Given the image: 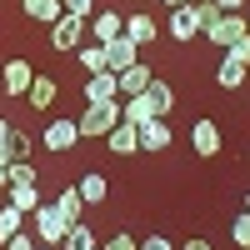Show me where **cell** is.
I'll list each match as a JSON object with an SVG mask.
<instances>
[{"instance_id":"obj_1","label":"cell","mask_w":250,"mask_h":250,"mask_svg":"<svg viewBox=\"0 0 250 250\" xmlns=\"http://www.w3.org/2000/svg\"><path fill=\"white\" fill-rule=\"evenodd\" d=\"M120 125V100H95V105H85L75 115V130H80V140H90V135H110Z\"/></svg>"},{"instance_id":"obj_2","label":"cell","mask_w":250,"mask_h":250,"mask_svg":"<svg viewBox=\"0 0 250 250\" xmlns=\"http://www.w3.org/2000/svg\"><path fill=\"white\" fill-rule=\"evenodd\" d=\"M30 220H35V240H40V245H60V240H65V230H70V220L60 215L50 200L40 205V210H35Z\"/></svg>"},{"instance_id":"obj_3","label":"cell","mask_w":250,"mask_h":250,"mask_svg":"<svg viewBox=\"0 0 250 250\" xmlns=\"http://www.w3.org/2000/svg\"><path fill=\"white\" fill-rule=\"evenodd\" d=\"M80 40H85V20H80V15H60L55 20V25H50V45L55 50H80Z\"/></svg>"},{"instance_id":"obj_4","label":"cell","mask_w":250,"mask_h":250,"mask_svg":"<svg viewBox=\"0 0 250 250\" xmlns=\"http://www.w3.org/2000/svg\"><path fill=\"white\" fill-rule=\"evenodd\" d=\"M30 80H35V65L15 55V60H5V70H0V90H5V95H25Z\"/></svg>"},{"instance_id":"obj_5","label":"cell","mask_w":250,"mask_h":250,"mask_svg":"<svg viewBox=\"0 0 250 250\" xmlns=\"http://www.w3.org/2000/svg\"><path fill=\"white\" fill-rule=\"evenodd\" d=\"M245 30H250V25H245V15H240V10H225V15L215 20V25L205 30V35H210L215 45H225V50H230V45H235V40H240Z\"/></svg>"},{"instance_id":"obj_6","label":"cell","mask_w":250,"mask_h":250,"mask_svg":"<svg viewBox=\"0 0 250 250\" xmlns=\"http://www.w3.org/2000/svg\"><path fill=\"white\" fill-rule=\"evenodd\" d=\"M135 60H140V45H135V40L130 35H115V40H105V70H125V65H135Z\"/></svg>"},{"instance_id":"obj_7","label":"cell","mask_w":250,"mask_h":250,"mask_svg":"<svg viewBox=\"0 0 250 250\" xmlns=\"http://www.w3.org/2000/svg\"><path fill=\"white\" fill-rule=\"evenodd\" d=\"M190 145H195V155H205V160L220 155V125L215 120H195L190 125Z\"/></svg>"},{"instance_id":"obj_8","label":"cell","mask_w":250,"mask_h":250,"mask_svg":"<svg viewBox=\"0 0 250 250\" xmlns=\"http://www.w3.org/2000/svg\"><path fill=\"white\" fill-rule=\"evenodd\" d=\"M105 145H110V155H135V150H140V125H130V120H120L115 130L105 135Z\"/></svg>"},{"instance_id":"obj_9","label":"cell","mask_w":250,"mask_h":250,"mask_svg":"<svg viewBox=\"0 0 250 250\" xmlns=\"http://www.w3.org/2000/svg\"><path fill=\"white\" fill-rule=\"evenodd\" d=\"M165 30H170V40H195V35H200V20H195V10H190V0L170 10V25H165Z\"/></svg>"},{"instance_id":"obj_10","label":"cell","mask_w":250,"mask_h":250,"mask_svg":"<svg viewBox=\"0 0 250 250\" xmlns=\"http://www.w3.org/2000/svg\"><path fill=\"white\" fill-rule=\"evenodd\" d=\"M115 35H125V20H120V10H95L90 15V40H115Z\"/></svg>"},{"instance_id":"obj_11","label":"cell","mask_w":250,"mask_h":250,"mask_svg":"<svg viewBox=\"0 0 250 250\" xmlns=\"http://www.w3.org/2000/svg\"><path fill=\"white\" fill-rule=\"evenodd\" d=\"M95 100H120V80H115V70H100V75L85 80V105H95Z\"/></svg>"},{"instance_id":"obj_12","label":"cell","mask_w":250,"mask_h":250,"mask_svg":"<svg viewBox=\"0 0 250 250\" xmlns=\"http://www.w3.org/2000/svg\"><path fill=\"white\" fill-rule=\"evenodd\" d=\"M170 125H165V120H145L140 125V150H150V155H160V150H170Z\"/></svg>"},{"instance_id":"obj_13","label":"cell","mask_w":250,"mask_h":250,"mask_svg":"<svg viewBox=\"0 0 250 250\" xmlns=\"http://www.w3.org/2000/svg\"><path fill=\"white\" fill-rule=\"evenodd\" d=\"M115 80H120V95H145L155 75H150V65H140V60H135V65H125Z\"/></svg>"},{"instance_id":"obj_14","label":"cell","mask_w":250,"mask_h":250,"mask_svg":"<svg viewBox=\"0 0 250 250\" xmlns=\"http://www.w3.org/2000/svg\"><path fill=\"white\" fill-rule=\"evenodd\" d=\"M40 140H45V150H70V145L80 140V130H75V120H50Z\"/></svg>"},{"instance_id":"obj_15","label":"cell","mask_w":250,"mask_h":250,"mask_svg":"<svg viewBox=\"0 0 250 250\" xmlns=\"http://www.w3.org/2000/svg\"><path fill=\"white\" fill-rule=\"evenodd\" d=\"M125 35H130L135 45H150V40L160 35V20L145 15V10H140V15H125Z\"/></svg>"},{"instance_id":"obj_16","label":"cell","mask_w":250,"mask_h":250,"mask_svg":"<svg viewBox=\"0 0 250 250\" xmlns=\"http://www.w3.org/2000/svg\"><path fill=\"white\" fill-rule=\"evenodd\" d=\"M55 95H60L55 75H35V80H30V90H25V100H30L35 110H50V105H55Z\"/></svg>"},{"instance_id":"obj_17","label":"cell","mask_w":250,"mask_h":250,"mask_svg":"<svg viewBox=\"0 0 250 250\" xmlns=\"http://www.w3.org/2000/svg\"><path fill=\"white\" fill-rule=\"evenodd\" d=\"M245 70H250L245 60H235L230 50H225V60H220V70H215V80H220V90H240V85H245Z\"/></svg>"},{"instance_id":"obj_18","label":"cell","mask_w":250,"mask_h":250,"mask_svg":"<svg viewBox=\"0 0 250 250\" xmlns=\"http://www.w3.org/2000/svg\"><path fill=\"white\" fill-rule=\"evenodd\" d=\"M120 120H130V125H145V120H160L155 105H150V95H125V105H120Z\"/></svg>"},{"instance_id":"obj_19","label":"cell","mask_w":250,"mask_h":250,"mask_svg":"<svg viewBox=\"0 0 250 250\" xmlns=\"http://www.w3.org/2000/svg\"><path fill=\"white\" fill-rule=\"evenodd\" d=\"M75 190H80V200H85V205H100V200L110 195V180L100 175V170H90V175H80V185H75Z\"/></svg>"},{"instance_id":"obj_20","label":"cell","mask_w":250,"mask_h":250,"mask_svg":"<svg viewBox=\"0 0 250 250\" xmlns=\"http://www.w3.org/2000/svg\"><path fill=\"white\" fill-rule=\"evenodd\" d=\"M5 200L15 205L20 215H35L40 205H45V200H40V190H35V185H10V190H5Z\"/></svg>"},{"instance_id":"obj_21","label":"cell","mask_w":250,"mask_h":250,"mask_svg":"<svg viewBox=\"0 0 250 250\" xmlns=\"http://www.w3.org/2000/svg\"><path fill=\"white\" fill-rule=\"evenodd\" d=\"M20 5H25V15L40 20V25H55V20L65 15V5H60V0H20Z\"/></svg>"},{"instance_id":"obj_22","label":"cell","mask_w":250,"mask_h":250,"mask_svg":"<svg viewBox=\"0 0 250 250\" xmlns=\"http://www.w3.org/2000/svg\"><path fill=\"white\" fill-rule=\"evenodd\" d=\"M60 245H65V250H95L100 240H95V230H90L85 220H75L70 230H65V240H60Z\"/></svg>"},{"instance_id":"obj_23","label":"cell","mask_w":250,"mask_h":250,"mask_svg":"<svg viewBox=\"0 0 250 250\" xmlns=\"http://www.w3.org/2000/svg\"><path fill=\"white\" fill-rule=\"evenodd\" d=\"M145 95H150V105H155V115H160V120L175 110V90L165 85V80H150V90H145Z\"/></svg>"},{"instance_id":"obj_24","label":"cell","mask_w":250,"mask_h":250,"mask_svg":"<svg viewBox=\"0 0 250 250\" xmlns=\"http://www.w3.org/2000/svg\"><path fill=\"white\" fill-rule=\"evenodd\" d=\"M50 205H55V210H60V215H65V220L75 225V220H80V205H85V200H80V190H75V185H65V190H60Z\"/></svg>"},{"instance_id":"obj_25","label":"cell","mask_w":250,"mask_h":250,"mask_svg":"<svg viewBox=\"0 0 250 250\" xmlns=\"http://www.w3.org/2000/svg\"><path fill=\"white\" fill-rule=\"evenodd\" d=\"M25 220H30V215H20L15 205L5 200V205H0V240H10V235H20V230H25Z\"/></svg>"},{"instance_id":"obj_26","label":"cell","mask_w":250,"mask_h":250,"mask_svg":"<svg viewBox=\"0 0 250 250\" xmlns=\"http://www.w3.org/2000/svg\"><path fill=\"white\" fill-rule=\"evenodd\" d=\"M80 70H85V75H100V70H105V45H100V40L80 45Z\"/></svg>"},{"instance_id":"obj_27","label":"cell","mask_w":250,"mask_h":250,"mask_svg":"<svg viewBox=\"0 0 250 250\" xmlns=\"http://www.w3.org/2000/svg\"><path fill=\"white\" fill-rule=\"evenodd\" d=\"M190 10H195V20H200V35H205V30H210V25H215V20H220V15H225V10L215 5V0H190Z\"/></svg>"},{"instance_id":"obj_28","label":"cell","mask_w":250,"mask_h":250,"mask_svg":"<svg viewBox=\"0 0 250 250\" xmlns=\"http://www.w3.org/2000/svg\"><path fill=\"white\" fill-rule=\"evenodd\" d=\"M5 150H10V160H25V155H30V135L10 125V130H5Z\"/></svg>"},{"instance_id":"obj_29","label":"cell","mask_w":250,"mask_h":250,"mask_svg":"<svg viewBox=\"0 0 250 250\" xmlns=\"http://www.w3.org/2000/svg\"><path fill=\"white\" fill-rule=\"evenodd\" d=\"M230 240H235L240 250H250V210H240V215L230 220Z\"/></svg>"},{"instance_id":"obj_30","label":"cell","mask_w":250,"mask_h":250,"mask_svg":"<svg viewBox=\"0 0 250 250\" xmlns=\"http://www.w3.org/2000/svg\"><path fill=\"white\" fill-rule=\"evenodd\" d=\"M10 185H35V165L30 160H10Z\"/></svg>"},{"instance_id":"obj_31","label":"cell","mask_w":250,"mask_h":250,"mask_svg":"<svg viewBox=\"0 0 250 250\" xmlns=\"http://www.w3.org/2000/svg\"><path fill=\"white\" fill-rule=\"evenodd\" d=\"M100 250H140V240H135V235H125V230H115V235L100 245Z\"/></svg>"},{"instance_id":"obj_32","label":"cell","mask_w":250,"mask_h":250,"mask_svg":"<svg viewBox=\"0 0 250 250\" xmlns=\"http://www.w3.org/2000/svg\"><path fill=\"white\" fill-rule=\"evenodd\" d=\"M60 5H65V15H80V20L95 15V0H60Z\"/></svg>"},{"instance_id":"obj_33","label":"cell","mask_w":250,"mask_h":250,"mask_svg":"<svg viewBox=\"0 0 250 250\" xmlns=\"http://www.w3.org/2000/svg\"><path fill=\"white\" fill-rule=\"evenodd\" d=\"M5 250H40V240L20 230V235H10V240H5Z\"/></svg>"},{"instance_id":"obj_34","label":"cell","mask_w":250,"mask_h":250,"mask_svg":"<svg viewBox=\"0 0 250 250\" xmlns=\"http://www.w3.org/2000/svg\"><path fill=\"white\" fill-rule=\"evenodd\" d=\"M140 250H175V240H165V235H145Z\"/></svg>"},{"instance_id":"obj_35","label":"cell","mask_w":250,"mask_h":250,"mask_svg":"<svg viewBox=\"0 0 250 250\" xmlns=\"http://www.w3.org/2000/svg\"><path fill=\"white\" fill-rule=\"evenodd\" d=\"M230 55H235V60H245V65H250V30H245V35L235 40V45H230Z\"/></svg>"},{"instance_id":"obj_36","label":"cell","mask_w":250,"mask_h":250,"mask_svg":"<svg viewBox=\"0 0 250 250\" xmlns=\"http://www.w3.org/2000/svg\"><path fill=\"white\" fill-rule=\"evenodd\" d=\"M180 250H215V245H210V240H185Z\"/></svg>"},{"instance_id":"obj_37","label":"cell","mask_w":250,"mask_h":250,"mask_svg":"<svg viewBox=\"0 0 250 250\" xmlns=\"http://www.w3.org/2000/svg\"><path fill=\"white\" fill-rule=\"evenodd\" d=\"M215 5H220V10H240L245 0H215Z\"/></svg>"},{"instance_id":"obj_38","label":"cell","mask_w":250,"mask_h":250,"mask_svg":"<svg viewBox=\"0 0 250 250\" xmlns=\"http://www.w3.org/2000/svg\"><path fill=\"white\" fill-rule=\"evenodd\" d=\"M5 130H10V125H5V115H0V135H5Z\"/></svg>"},{"instance_id":"obj_39","label":"cell","mask_w":250,"mask_h":250,"mask_svg":"<svg viewBox=\"0 0 250 250\" xmlns=\"http://www.w3.org/2000/svg\"><path fill=\"white\" fill-rule=\"evenodd\" d=\"M165 5H170V10H175V5H185V0H165Z\"/></svg>"},{"instance_id":"obj_40","label":"cell","mask_w":250,"mask_h":250,"mask_svg":"<svg viewBox=\"0 0 250 250\" xmlns=\"http://www.w3.org/2000/svg\"><path fill=\"white\" fill-rule=\"evenodd\" d=\"M40 250H55V245H40Z\"/></svg>"},{"instance_id":"obj_41","label":"cell","mask_w":250,"mask_h":250,"mask_svg":"<svg viewBox=\"0 0 250 250\" xmlns=\"http://www.w3.org/2000/svg\"><path fill=\"white\" fill-rule=\"evenodd\" d=\"M245 210H250V195H245Z\"/></svg>"},{"instance_id":"obj_42","label":"cell","mask_w":250,"mask_h":250,"mask_svg":"<svg viewBox=\"0 0 250 250\" xmlns=\"http://www.w3.org/2000/svg\"><path fill=\"white\" fill-rule=\"evenodd\" d=\"M95 250H100V245H95Z\"/></svg>"}]
</instances>
